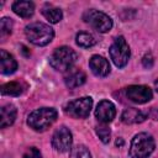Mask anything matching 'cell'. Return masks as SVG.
Instances as JSON below:
<instances>
[{
  "instance_id": "cell-1",
  "label": "cell",
  "mask_w": 158,
  "mask_h": 158,
  "mask_svg": "<svg viewBox=\"0 0 158 158\" xmlns=\"http://www.w3.org/2000/svg\"><path fill=\"white\" fill-rule=\"evenodd\" d=\"M25 35L31 43L36 46H46L53 40L54 31L49 25L43 22H32L25 27Z\"/></svg>"
},
{
  "instance_id": "cell-2",
  "label": "cell",
  "mask_w": 158,
  "mask_h": 158,
  "mask_svg": "<svg viewBox=\"0 0 158 158\" xmlns=\"http://www.w3.org/2000/svg\"><path fill=\"white\" fill-rule=\"evenodd\" d=\"M77 62V53L67 46H62L54 49L49 57V64L53 69L58 72H68L73 68Z\"/></svg>"
},
{
  "instance_id": "cell-3",
  "label": "cell",
  "mask_w": 158,
  "mask_h": 158,
  "mask_svg": "<svg viewBox=\"0 0 158 158\" xmlns=\"http://www.w3.org/2000/svg\"><path fill=\"white\" fill-rule=\"evenodd\" d=\"M57 110L53 107H41L28 115L27 123L36 131H44L57 120Z\"/></svg>"
},
{
  "instance_id": "cell-4",
  "label": "cell",
  "mask_w": 158,
  "mask_h": 158,
  "mask_svg": "<svg viewBox=\"0 0 158 158\" xmlns=\"http://www.w3.org/2000/svg\"><path fill=\"white\" fill-rule=\"evenodd\" d=\"M154 146L153 137L146 132H141L131 141L128 153L131 158H148L154 151Z\"/></svg>"
},
{
  "instance_id": "cell-5",
  "label": "cell",
  "mask_w": 158,
  "mask_h": 158,
  "mask_svg": "<svg viewBox=\"0 0 158 158\" xmlns=\"http://www.w3.org/2000/svg\"><path fill=\"white\" fill-rule=\"evenodd\" d=\"M85 22H88L93 28H95L100 33L109 32L112 28V20L105 12H101L95 9L86 10L83 15Z\"/></svg>"
},
{
  "instance_id": "cell-6",
  "label": "cell",
  "mask_w": 158,
  "mask_h": 158,
  "mask_svg": "<svg viewBox=\"0 0 158 158\" xmlns=\"http://www.w3.org/2000/svg\"><path fill=\"white\" fill-rule=\"evenodd\" d=\"M109 53H110V57H111L114 64L118 68H123L127 64V62L130 59V54H131L130 46L127 44L125 37H122V36L117 37L110 46Z\"/></svg>"
},
{
  "instance_id": "cell-7",
  "label": "cell",
  "mask_w": 158,
  "mask_h": 158,
  "mask_svg": "<svg viewBox=\"0 0 158 158\" xmlns=\"http://www.w3.org/2000/svg\"><path fill=\"white\" fill-rule=\"evenodd\" d=\"M93 107V99L90 96H83L69 101L65 105V112L74 118H85L89 116Z\"/></svg>"
},
{
  "instance_id": "cell-8",
  "label": "cell",
  "mask_w": 158,
  "mask_h": 158,
  "mask_svg": "<svg viewBox=\"0 0 158 158\" xmlns=\"http://www.w3.org/2000/svg\"><path fill=\"white\" fill-rule=\"evenodd\" d=\"M72 143H73L72 132L65 126H60L59 128H57L52 136V147L57 152L60 153L69 152L72 149Z\"/></svg>"
},
{
  "instance_id": "cell-9",
  "label": "cell",
  "mask_w": 158,
  "mask_h": 158,
  "mask_svg": "<svg viewBox=\"0 0 158 158\" xmlns=\"http://www.w3.org/2000/svg\"><path fill=\"white\" fill-rule=\"evenodd\" d=\"M126 95L132 102L136 104L148 102L153 96L152 90L146 85H131L126 89Z\"/></svg>"
},
{
  "instance_id": "cell-10",
  "label": "cell",
  "mask_w": 158,
  "mask_h": 158,
  "mask_svg": "<svg viewBox=\"0 0 158 158\" xmlns=\"http://www.w3.org/2000/svg\"><path fill=\"white\" fill-rule=\"evenodd\" d=\"M95 116L101 123L111 122L116 116V107L109 100H102L98 104L95 110Z\"/></svg>"
},
{
  "instance_id": "cell-11",
  "label": "cell",
  "mask_w": 158,
  "mask_h": 158,
  "mask_svg": "<svg viewBox=\"0 0 158 158\" xmlns=\"http://www.w3.org/2000/svg\"><path fill=\"white\" fill-rule=\"evenodd\" d=\"M89 67L96 77H106L110 73V64H109L107 59H105L104 57L98 56V54H95L90 58Z\"/></svg>"
},
{
  "instance_id": "cell-12",
  "label": "cell",
  "mask_w": 158,
  "mask_h": 158,
  "mask_svg": "<svg viewBox=\"0 0 158 158\" xmlns=\"http://www.w3.org/2000/svg\"><path fill=\"white\" fill-rule=\"evenodd\" d=\"M85 80H86V75L79 68L69 69L64 77V83H65L67 88H69V89H75L80 85H83L85 83Z\"/></svg>"
},
{
  "instance_id": "cell-13",
  "label": "cell",
  "mask_w": 158,
  "mask_h": 158,
  "mask_svg": "<svg viewBox=\"0 0 158 158\" xmlns=\"http://www.w3.org/2000/svg\"><path fill=\"white\" fill-rule=\"evenodd\" d=\"M17 69L16 59L5 49L0 51V70L2 74H11Z\"/></svg>"
},
{
  "instance_id": "cell-14",
  "label": "cell",
  "mask_w": 158,
  "mask_h": 158,
  "mask_svg": "<svg viewBox=\"0 0 158 158\" xmlns=\"http://www.w3.org/2000/svg\"><path fill=\"white\" fill-rule=\"evenodd\" d=\"M12 11L19 15L20 17L23 19H28L33 15L35 12V4L32 1H27V0H20V1H15L12 4Z\"/></svg>"
},
{
  "instance_id": "cell-15",
  "label": "cell",
  "mask_w": 158,
  "mask_h": 158,
  "mask_svg": "<svg viewBox=\"0 0 158 158\" xmlns=\"http://www.w3.org/2000/svg\"><path fill=\"white\" fill-rule=\"evenodd\" d=\"M146 120V114H143L141 110L135 109V107H128L126 109L122 115H121V121L126 125H132V123H141Z\"/></svg>"
},
{
  "instance_id": "cell-16",
  "label": "cell",
  "mask_w": 158,
  "mask_h": 158,
  "mask_svg": "<svg viewBox=\"0 0 158 158\" xmlns=\"http://www.w3.org/2000/svg\"><path fill=\"white\" fill-rule=\"evenodd\" d=\"M17 110L12 104H7L1 107V114H0V127L5 128L11 126L15 122Z\"/></svg>"
},
{
  "instance_id": "cell-17",
  "label": "cell",
  "mask_w": 158,
  "mask_h": 158,
  "mask_svg": "<svg viewBox=\"0 0 158 158\" xmlns=\"http://www.w3.org/2000/svg\"><path fill=\"white\" fill-rule=\"evenodd\" d=\"M42 15L51 22V23H57L62 20L63 12L59 7H56L51 4H47L42 7Z\"/></svg>"
},
{
  "instance_id": "cell-18",
  "label": "cell",
  "mask_w": 158,
  "mask_h": 158,
  "mask_svg": "<svg viewBox=\"0 0 158 158\" xmlns=\"http://www.w3.org/2000/svg\"><path fill=\"white\" fill-rule=\"evenodd\" d=\"M0 90H1L2 95L19 96L20 94H22L23 88H22V84L20 81H10V83H6V84H2Z\"/></svg>"
},
{
  "instance_id": "cell-19",
  "label": "cell",
  "mask_w": 158,
  "mask_h": 158,
  "mask_svg": "<svg viewBox=\"0 0 158 158\" xmlns=\"http://www.w3.org/2000/svg\"><path fill=\"white\" fill-rule=\"evenodd\" d=\"M75 41H77V44L79 47H83V48H90L96 43L95 37L91 33L85 32V31L79 32L77 35V37H75Z\"/></svg>"
},
{
  "instance_id": "cell-20",
  "label": "cell",
  "mask_w": 158,
  "mask_h": 158,
  "mask_svg": "<svg viewBox=\"0 0 158 158\" xmlns=\"http://www.w3.org/2000/svg\"><path fill=\"white\" fill-rule=\"evenodd\" d=\"M96 135L99 136V138L101 139L102 143H109V142H110L111 131H110V128L106 126V123H101V125L96 126Z\"/></svg>"
},
{
  "instance_id": "cell-21",
  "label": "cell",
  "mask_w": 158,
  "mask_h": 158,
  "mask_svg": "<svg viewBox=\"0 0 158 158\" xmlns=\"http://www.w3.org/2000/svg\"><path fill=\"white\" fill-rule=\"evenodd\" d=\"M11 30H12V21L11 19L9 17H2L1 21H0V32H1V36H7L11 33Z\"/></svg>"
},
{
  "instance_id": "cell-22",
  "label": "cell",
  "mask_w": 158,
  "mask_h": 158,
  "mask_svg": "<svg viewBox=\"0 0 158 158\" xmlns=\"http://www.w3.org/2000/svg\"><path fill=\"white\" fill-rule=\"evenodd\" d=\"M72 158H91V154L86 147L78 146L72 151Z\"/></svg>"
},
{
  "instance_id": "cell-23",
  "label": "cell",
  "mask_w": 158,
  "mask_h": 158,
  "mask_svg": "<svg viewBox=\"0 0 158 158\" xmlns=\"http://www.w3.org/2000/svg\"><path fill=\"white\" fill-rule=\"evenodd\" d=\"M23 158H41V152L36 147H31L23 154Z\"/></svg>"
},
{
  "instance_id": "cell-24",
  "label": "cell",
  "mask_w": 158,
  "mask_h": 158,
  "mask_svg": "<svg viewBox=\"0 0 158 158\" xmlns=\"http://www.w3.org/2000/svg\"><path fill=\"white\" fill-rule=\"evenodd\" d=\"M142 63H143V65H144L146 68H151V67L153 65V57H152V54H151V53L144 54V57H143V59H142Z\"/></svg>"
},
{
  "instance_id": "cell-25",
  "label": "cell",
  "mask_w": 158,
  "mask_h": 158,
  "mask_svg": "<svg viewBox=\"0 0 158 158\" xmlns=\"http://www.w3.org/2000/svg\"><path fill=\"white\" fill-rule=\"evenodd\" d=\"M116 144H117V146H122V144H123V141H122L121 138H118V139L116 141Z\"/></svg>"
},
{
  "instance_id": "cell-26",
  "label": "cell",
  "mask_w": 158,
  "mask_h": 158,
  "mask_svg": "<svg viewBox=\"0 0 158 158\" xmlns=\"http://www.w3.org/2000/svg\"><path fill=\"white\" fill-rule=\"evenodd\" d=\"M154 85H156V90L158 91V79L156 80V83H154Z\"/></svg>"
}]
</instances>
